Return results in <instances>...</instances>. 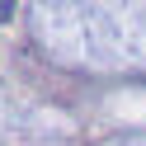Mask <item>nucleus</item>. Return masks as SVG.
<instances>
[{
	"label": "nucleus",
	"mask_w": 146,
	"mask_h": 146,
	"mask_svg": "<svg viewBox=\"0 0 146 146\" xmlns=\"http://www.w3.org/2000/svg\"><path fill=\"white\" fill-rule=\"evenodd\" d=\"M10 14H14V0H0V24L10 19Z\"/></svg>",
	"instance_id": "f257e3e1"
}]
</instances>
